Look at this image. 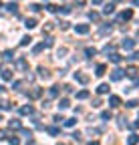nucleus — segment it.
<instances>
[{
	"label": "nucleus",
	"instance_id": "obj_50",
	"mask_svg": "<svg viewBox=\"0 0 139 145\" xmlns=\"http://www.w3.org/2000/svg\"><path fill=\"white\" fill-rule=\"evenodd\" d=\"M133 87H139V77H137V79H133ZM133 87H129V89H133Z\"/></svg>",
	"mask_w": 139,
	"mask_h": 145
},
{
	"label": "nucleus",
	"instance_id": "obj_7",
	"mask_svg": "<svg viewBox=\"0 0 139 145\" xmlns=\"http://www.w3.org/2000/svg\"><path fill=\"white\" fill-rule=\"evenodd\" d=\"M125 75L131 77V79H137L139 77V71H137V67H129V69H125Z\"/></svg>",
	"mask_w": 139,
	"mask_h": 145
},
{
	"label": "nucleus",
	"instance_id": "obj_22",
	"mask_svg": "<svg viewBox=\"0 0 139 145\" xmlns=\"http://www.w3.org/2000/svg\"><path fill=\"white\" fill-rule=\"evenodd\" d=\"M95 54H97V50H95L93 46H87V48H85V57H87V59H91V57H95Z\"/></svg>",
	"mask_w": 139,
	"mask_h": 145
},
{
	"label": "nucleus",
	"instance_id": "obj_41",
	"mask_svg": "<svg viewBox=\"0 0 139 145\" xmlns=\"http://www.w3.org/2000/svg\"><path fill=\"white\" fill-rule=\"evenodd\" d=\"M8 143H10V145H20L18 137H10V139H8Z\"/></svg>",
	"mask_w": 139,
	"mask_h": 145
},
{
	"label": "nucleus",
	"instance_id": "obj_35",
	"mask_svg": "<svg viewBox=\"0 0 139 145\" xmlns=\"http://www.w3.org/2000/svg\"><path fill=\"white\" fill-rule=\"evenodd\" d=\"M30 36H22V39H20V46H26V44H30Z\"/></svg>",
	"mask_w": 139,
	"mask_h": 145
},
{
	"label": "nucleus",
	"instance_id": "obj_27",
	"mask_svg": "<svg viewBox=\"0 0 139 145\" xmlns=\"http://www.w3.org/2000/svg\"><path fill=\"white\" fill-rule=\"evenodd\" d=\"M77 125V117H71V119H65V127H75Z\"/></svg>",
	"mask_w": 139,
	"mask_h": 145
},
{
	"label": "nucleus",
	"instance_id": "obj_46",
	"mask_svg": "<svg viewBox=\"0 0 139 145\" xmlns=\"http://www.w3.org/2000/svg\"><path fill=\"white\" fill-rule=\"evenodd\" d=\"M69 28V22H65V20H61V30H67Z\"/></svg>",
	"mask_w": 139,
	"mask_h": 145
},
{
	"label": "nucleus",
	"instance_id": "obj_20",
	"mask_svg": "<svg viewBox=\"0 0 139 145\" xmlns=\"http://www.w3.org/2000/svg\"><path fill=\"white\" fill-rule=\"evenodd\" d=\"M113 12H115V4H113V2L105 4V8H103V14H113Z\"/></svg>",
	"mask_w": 139,
	"mask_h": 145
},
{
	"label": "nucleus",
	"instance_id": "obj_43",
	"mask_svg": "<svg viewBox=\"0 0 139 145\" xmlns=\"http://www.w3.org/2000/svg\"><path fill=\"white\" fill-rule=\"evenodd\" d=\"M127 59H129V61H139V52H133L131 57H127Z\"/></svg>",
	"mask_w": 139,
	"mask_h": 145
},
{
	"label": "nucleus",
	"instance_id": "obj_38",
	"mask_svg": "<svg viewBox=\"0 0 139 145\" xmlns=\"http://www.w3.org/2000/svg\"><path fill=\"white\" fill-rule=\"evenodd\" d=\"M127 127H129V129H139V121H133V123H127Z\"/></svg>",
	"mask_w": 139,
	"mask_h": 145
},
{
	"label": "nucleus",
	"instance_id": "obj_52",
	"mask_svg": "<svg viewBox=\"0 0 139 145\" xmlns=\"http://www.w3.org/2000/svg\"><path fill=\"white\" fill-rule=\"evenodd\" d=\"M0 139H6V133L4 131H0Z\"/></svg>",
	"mask_w": 139,
	"mask_h": 145
},
{
	"label": "nucleus",
	"instance_id": "obj_1",
	"mask_svg": "<svg viewBox=\"0 0 139 145\" xmlns=\"http://www.w3.org/2000/svg\"><path fill=\"white\" fill-rule=\"evenodd\" d=\"M123 75H125V71L117 67V69H113V71H111V81H115V83H117V81L123 79Z\"/></svg>",
	"mask_w": 139,
	"mask_h": 145
},
{
	"label": "nucleus",
	"instance_id": "obj_2",
	"mask_svg": "<svg viewBox=\"0 0 139 145\" xmlns=\"http://www.w3.org/2000/svg\"><path fill=\"white\" fill-rule=\"evenodd\" d=\"M131 16H133V10H123V12H119L117 22H125V20H129Z\"/></svg>",
	"mask_w": 139,
	"mask_h": 145
},
{
	"label": "nucleus",
	"instance_id": "obj_28",
	"mask_svg": "<svg viewBox=\"0 0 139 145\" xmlns=\"http://www.w3.org/2000/svg\"><path fill=\"white\" fill-rule=\"evenodd\" d=\"M10 107H12V105H10L8 101H4V99H0V109H2V111H8Z\"/></svg>",
	"mask_w": 139,
	"mask_h": 145
},
{
	"label": "nucleus",
	"instance_id": "obj_3",
	"mask_svg": "<svg viewBox=\"0 0 139 145\" xmlns=\"http://www.w3.org/2000/svg\"><path fill=\"white\" fill-rule=\"evenodd\" d=\"M75 81H79L81 85H87V83H89V75H85V72L77 71V72H75Z\"/></svg>",
	"mask_w": 139,
	"mask_h": 145
},
{
	"label": "nucleus",
	"instance_id": "obj_13",
	"mask_svg": "<svg viewBox=\"0 0 139 145\" xmlns=\"http://www.w3.org/2000/svg\"><path fill=\"white\" fill-rule=\"evenodd\" d=\"M0 77H2V81H12V71L10 69H4L2 72H0Z\"/></svg>",
	"mask_w": 139,
	"mask_h": 145
},
{
	"label": "nucleus",
	"instance_id": "obj_51",
	"mask_svg": "<svg viewBox=\"0 0 139 145\" xmlns=\"http://www.w3.org/2000/svg\"><path fill=\"white\" fill-rule=\"evenodd\" d=\"M26 145H34V139H26Z\"/></svg>",
	"mask_w": 139,
	"mask_h": 145
},
{
	"label": "nucleus",
	"instance_id": "obj_18",
	"mask_svg": "<svg viewBox=\"0 0 139 145\" xmlns=\"http://www.w3.org/2000/svg\"><path fill=\"white\" fill-rule=\"evenodd\" d=\"M127 143H129V145H137V143H139V135H137V133H131V135L127 137Z\"/></svg>",
	"mask_w": 139,
	"mask_h": 145
},
{
	"label": "nucleus",
	"instance_id": "obj_24",
	"mask_svg": "<svg viewBox=\"0 0 139 145\" xmlns=\"http://www.w3.org/2000/svg\"><path fill=\"white\" fill-rule=\"evenodd\" d=\"M109 59H111V63H115V65H119L121 61H123V57H121V54H117V52H113Z\"/></svg>",
	"mask_w": 139,
	"mask_h": 145
},
{
	"label": "nucleus",
	"instance_id": "obj_34",
	"mask_svg": "<svg viewBox=\"0 0 139 145\" xmlns=\"http://www.w3.org/2000/svg\"><path fill=\"white\" fill-rule=\"evenodd\" d=\"M89 18H91L93 22H99V18H101V16H99V12H89Z\"/></svg>",
	"mask_w": 139,
	"mask_h": 145
},
{
	"label": "nucleus",
	"instance_id": "obj_21",
	"mask_svg": "<svg viewBox=\"0 0 139 145\" xmlns=\"http://www.w3.org/2000/svg\"><path fill=\"white\" fill-rule=\"evenodd\" d=\"M16 67H18L20 71H26V69H28V63H26V59H18V61H16Z\"/></svg>",
	"mask_w": 139,
	"mask_h": 145
},
{
	"label": "nucleus",
	"instance_id": "obj_45",
	"mask_svg": "<svg viewBox=\"0 0 139 145\" xmlns=\"http://www.w3.org/2000/svg\"><path fill=\"white\" fill-rule=\"evenodd\" d=\"M71 137H73V139H75V141H81V133H79V131H75V133H73V135H71Z\"/></svg>",
	"mask_w": 139,
	"mask_h": 145
},
{
	"label": "nucleus",
	"instance_id": "obj_44",
	"mask_svg": "<svg viewBox=\"0 0 139 145\" xmlns=\"http://www.w3.org/2000/svg\"><path fill=\"white\" fill-rule=\"evenodd\" d=\"M59 10H61V12H63V14H69V12H71V8H69V6H61V8H59Z\"/></svg>",
	"mask_w": 139,
	"mask_h": 145
},
{
	"label": "nucleus",
	"instance_id": "obj_33",
	"mask_svg": "<svg viewBox=\"0 0 139 145\" xmlns=\"http://www.w3.org/2000/svg\"><path fill=\"white\" fill-rule=\"evenodd\" d=\"M53 44H55V39H53V36H46V42H44V48H50Z\"/></svg>",
	"mask_w": 139,
	"mask_h": 145
},
{
	"label": "nucleus",
	"instance_id": "obj_6",
	"mask_svg": "<svg viewBox=\"0 0 139 145\" xmlns=\"http://www.w3.org/2000/svg\"><path fill=\"white\" fill-rule=\"evenodd\" d=\"M18 113H20V115H32V113H34V107H32V105H24V107L18 109Z\"/></svg>",
	"mask_w": 139,
	"mask_h": 145
},
{
	"label": "nucleus",
	"instance_id": "obj_29",
	"mask_svg": "<svg viewBox=\"0 0 139 145\" xmlns=\"http://www.w3.org/2000/svg\"><path fill=\"white\" fill-rule=\"evenodd\" d=\"M42 50H44V42H40V44H37V46L32 48V52H34V54H40Z\"/></svg>",
	"mask_w": 139,
	"mask_h": 145
},
{
	"label": "nucleus",
	"instance_id": "obj_32",
	"mask_svg": "<svg viewBox=\"0 0 139 145\" xmlns=\"http://www.w3.org/2000/svg\"><path fill=\"white\" fill-rule=\"evenodd\" d=\"M44 8H46L48 12H59V6H57V4H44Z\"/></svg>",
	"mask_w": 139,
	"mask_h": 145
},
{
	"label": "nucleus",
	"instance_id": "obj_42",
	"mask_svg": "<svg viewBox=\"0 0 139 145\" xmlns=\"http://www.w3.org/2000/svg\"><path fill=\"white\" fill-rule=\"evenodd\" d=\"M53 121H55V123H61V121L65 123V117H63V115H55V117H53Z\"/></svg>",
	"mask_w": 139,
	"mask_h": 145
},
{
	"label": "nucleus",
	"instance_id": "obj_23",
	"mask_svg": "<svg viewBox=\"0 0 139 145\" xmlns=\"http://www.w3.org/2000/svg\"><path fill=\"white\" fill-rule=\"evenodd\" d=\"M6 10L16 14V12H18V4H16V2H8V4H6Z\"/></svg>",
	"mask_w": 139,
	"mask_h": 145
},
{
	"label": "nucleus",
	"instance_id": "obj_16",
	"mask_svg": "<svg viewBox=\"0 0 139 145\" xmlns=\"http://www.w3.org/2000/svg\"><path fill=\"white\" fill-rule=\"evenodd\" d=\"M105 72H107V65H97V71H95L97 77H103Z\"/></svg>",
	"mask_w": 139,
	"mask_h": 145
},
{
	"label": "nucleus",
	"instance_id": "obj_40",
	"mask_svg": "<svg viewBox=\"0 0 139 145\" xmlns=\"http://www.w3.org/2000/svg\"><path fill=\"white\" fill-rule=\"evenodd\" d=\"M50 135H59V127H48V129H46Z\"/></svg>",
	"mask_w": 139,
	"mask_h": 145
},
{
	"label": "nucleus",
	"instance_id": "obj_37",
	"mask_svg": "<svg viewBox=\"0 0 139 145\" xmlns=\"http://www.w3.org/2000/svg\"><path fill=\"white\" fill-rule=\"evenodd\" d=\"M20 87H22V81H14L12 83V89L14 91H20Z\"/></svg>",
	"mask_w": 139,
	"mask_h": 145
},
{
	"label": "nucleus",
	"instance_id": "obj_5",
	"mask_svg": "<svg viewBox=\"0 0 139 145\" xmlns=\"http://www.w3.org/2000/svg\"><path fill=\"white\" fill-rule=\"evenodd\" d=\"M111 32H113V24H111V22H105V24L101 26V30H99V34H103V36H105V34H111Z\"/></svg>",
	"mask_w": 139,
	"mask_h": 145
},
{
	"label": "nucleus",
	"instance_id": "obj_39",
	"mask_svg": "<svg viewBox=\"0 0 139 145\" xmlns=\"http://www.w3.org/2000/svg\"><path fill=\"white\" fill-rule=\"evenodd\" d=\"M53 30V22H44V28H42V32H50Z\"/></svg>",
	"mask_w": 139,
	"mask_h": 145
},
{
	"label": "nucleus",
	"instance_id": "obj_8",
	"mask_svg": "<svg viewBox=\"0 0 139 145\" xmlns=\"http://www.w3.org/2000/svg\"><path fill=\"white\" fill-rule=\"evenodd\" d=\"M121 46H123L125 50H131V48L135 46V40H133V39H123V42H121Z\"/></svg>",
	"mask_w": 139,
	"mask_h": 145
},
{
	"label": "nucleus",
	"instance_id": "obj_11",
	"mask_svg": "<svg viewBox=\"0 0 139 145\" xmlns=\"http://www.w3.org/2000/svg\"><path fill=\"white\" fill-rule=\"evenodd\" d=\"M59 89H61L59 85H53V87L48 89V97H50V99H55V97H59Z\"/></svg>",
	"mask_w": 139,
	"mask_h": 145
},
{
	"label": "nucleus",
	"instance_id": "obj_4",
	"mask_svg": "<svg viewBox=\"0 0 139 145\" xmlns=\"http://www.w3.org/2000/svg\"><path fill=\"white\" fill-rule=\"evenodd\" d=\"M89 30H91L89 24H75V32L77 34H89Z\"/></svg>",
	"mask_w": 139,
	"mask_h": 145
},
{
	"label": "nucleus",
	"instance_id": "obj_10",
	"mask_svg": "<svg viewBox=\"0 0 139 145\" xmlns=\"http://www.w3.org/2000/svg\"><path fill=\"white\" fill-rule=\"evenodd\" d=\"M69 107H71V101H69L67 97H63V99L59 101V109H61V111H65V109H69Z\"/></svg>",
	"mask_w": 139,
	"mask_h": 145
},
{
	"label": "nucleus",
	"instance_id": "obj_58",
	"mask_svg": "<svg viewBox=\"0 0 139 145\" xmlns=\"http://www.w3.org/2000/svg\"><path fill=\"white\" fill-rule=\"evenodd\" d=\"M0 6H2V4H0Z\"/></svg>",
	"mask_w": 139,
	"mask_h": 145
},
{
	"label": "nucleus",
	"instance_id": "obj_31",
	"mask_svg": "<svg viewBox=\"0 0 139 145\" xmlns=\"http://www.w3.org/2000/svg\"><path fill=\"white\" fill-rule=\"evenodd\" d=\"M137 105H139V101H135V99H131V101H127V103H125V107H127V109H135Z\"/></svg>",
	"mask_w": 139,
	"mask_h": 145
},
{
	"label": "nucleus",
	"instance_id": "obj_15",
	"mask_svg": "<svg viewBox=\"0 0 139 145\" xmlns=\"http://www.w3.org/2000/svg\"><path fill=\"white\" fill-rule=\"evenodd\" d=\"M97 93H99V95H105V93H109V85H107V83H101V85L97 87Z\"/></svg>",
	"mask_w": 139,
	"mask_h": 145
},
{
	"label": "nucleus",
	"instance_id": "obj_17",
	"mask_svg": "<svg viewBox=\"0 0 139 145\" xmlns=\"http://www.w3.org/2000/svg\"><path fill=\"white\" fill-rule=\"evenodd\" d=\"M39 22H37V18H26V20H24V26L30 30V28H34V26H37Z\"/></svg>",
	"mask_w": 139,
	"mask_h": 145
},
{
	"label": "nucleus",
	"instance_id": "obj_54",
	"mask_svg": "<svg viewBox=\"0 0 139 145\" xmlns=\"http://www.w3.org/2000/svg\"><path fill=\"white\" fill-rule=\"evenodd\" d=\"M133 4H135V6H139V0H133Z\"/></svg>",
	"mask_w": 139,
	"mask_h": 145
},
{
	"label": "nucleus",
	"instance_id": "obj_9",
	"mask_svg": "<svg viewBox=\"0 0 139 145\" xmlns=\"http://www.w3.org/2000/svg\"><path fill=\"white\" fill-rule=\"evenodd\" d=\"M42 95V89H39V87H34L32 91H30V93H28V99H39Z\"/></svg>",
	"mask_w": 139,
	"mask_h": 145
},
{
	"label": "nucleus",
	"instance_id": "obj_56",
	"mask_svg": "<svg viewBox=\"0 0 139 145\" xmlns=\"http://www.w3.org/2000/svg\"><path fill=\"white\" fill-rule=\"evenodd\" d=\"M57 145H65V143H57Z\"/></svg>",
	"mask_w": 139,
	"mask_h": 145
},
{
	"label": "nucleus",
	"instance_id": "obj_47",
	"mask_svg": "<svg viewBox=\"0 0 139 145\" xmlns=\"http://www.w3.org/2000/svg\"><path fill=\"white\" fill-rule=\"evenodd\" d=\"M30 8H32V10H34V12H39V10H40V8H42V6H40V4H32V6H30Z\"/></svg>",
	"mask_w": 139,
	"mask_h": 145
},
{
	"label": "nucleus",
	"instance_id": "obj_30",
	"mask_svg": "<svg viewBox=\"0 0 139 145\" xmlns=\"http://www.w3.org/2000/svg\"><path fill=\"white\" fill-rule=\"evenodd\" d=\"M103 52H105V54H109V52H111V54H113V52H115V44H105Z\"/></svg>",
	"mask_w": 139,
	"mask_h": 145
},
{
	"label": "nucleus",
	"instance_id": "obj_53",
	"mask_svg": "<svg viewBox=\"0 0 139 145\" xmlns=\"http://www.w3.org/2000/svg\"><path fill=\"white\" fill-rule=\"evenodd\" d=\"M87 145H99V141H89Z\"/></svg>",
	"mask_w": 139,
	"mask_h": 145
},
{
	"label": "nucleus",
	"instance_id": "obj_12",
	"mask_svg": "<svg viewBox=\"0 0 139 145\" xmlns=\"http://www.w3.org/2000/svg\"><path fill=\"white\" fill-rule=\"evenodd\" d=\"M8 127H10V129H22V123L18 119H10L8 121Z\"/></svg>",
	"mask_w": 139,
	"mask_h": 145
},
{
	"label": "nucleus",
	"instance_id": "obj_55",
	"mask_svg": "<svg viewBox=\"0 0 139 145\" xmlns=\"http://www.w3.org/2000/svg\"><path fill=\"white\" fill-rule=\"evenodd\" d=\"M137 40H139V30H137Z\"/></svg>",
	"mask_w": 139,
	"mask_h": 145
},
{
	"label": "nucleus",
	"instance_id": "obj_26",
	"mask_svg": "<svg viewBox=\"0 0 139 145\" xmlns=\"http://www.w3.org/2000/svg\"><path fill=\"white\" fill-rule=\"evenodd\" d=\"M2 59H4V61H12V59H14V50H4Z\"/></svg>",
	"mask_w": 139,
	"mask_h": 145
},
{
	"label": "nucleus",
	"instance_id": "obj_48",
	"mask_svg": "<svg viewBox=\"0 0 139 145\" xmlns=\"http://www.w3.org/2000/svg\"><path fill=\"white\" fill-rule=\"evenodd\" d=\"M63 89H65V93H71V91H73V87H71V85H65Z\"/></svg>",
	"mask_w": 139,
	"mask_h": 145
},
{
	"label": "nucleus",
	"instance_id": "obj_57",
	"mask_svg": "<svg viewBox=\"0 0 139 145\" xmlns=\"http://www.w3.org/2000/svg\"><path fill=\"white\" fill-rule=\"evenodd\" d=\"M0 121H2V115H0Z\"/></svg>",
	"mask_w": 139,
	"mask_h": 145
},
{
	"label": "nucleus",
	"instance_id": "obj_25",
	"mask_svg": "<svg viewBox=\"0 0 139 145\" xmlns=\"http://www.w3.org/2000/svg\"><path fill=\"white\" fill-rule=\"evenodd\" d=\"M89 95H91L89 91H79V93H77V99H79V101H83V99H89Z\"/></svg>",
	"mask_w": 139,
	"mask_h": 145
},
{
	"label": "nucleus",
	"instance_id": "obj_36",
	"mask_svg": "<svg viewBox=\"0 0 139 145\" xmlns=\"http://www.w3.org/2000/svg\"><path fill=\"white\" fill-rule=\"evenodd\" d=\"M101 119H103V121H109V119H111V111H103V113H101Z\"/></svg>",
	"mask_w": 139,
	"mask_h": 145
},
{
	"label": "nucleus",
	"instance_id": "obj_14",
	"mask_svg": "<svg viewBox=\"0 0 139 145\" xmlns=\"http://www.w3.org/2000/svg\"><path fill=\"white\" fill-rule=\"evenodd\" d=\"M109 105H111V107H119V105H121V97L111 95V97H109Z\"/></svg>",
	"mask_w": 139,
	"mask_h": 145
},
{
	"label": "nucleus",
	"instance_id": "obj_19",
	"mask_svg": "<svg viewBox=\"0 0 139 145\" xmlns=\"http://www.w3.org/2000/svg\"><path fill=\"white\" fill-rule=\"evenodd\" d=\"M37 71H39V77H40V79H48V77H50V75H48V71H46V69H44L42 65H40V67H39Z\"/></svg>",
	"mask_w": 139,
	"mask_h": 145
},
{
	"label": "nucleus",
	"instance_id": "obj_49",
	"mask_svg": "<svg viewBox=\"0 0 139 145\" xmlns=\"http://www.w3.org/2000/svg\"><path fill=\"white\" fill-rule=\"evenodd\" d=\"M101 105H103L101 99H95V101H93V107H101Z\"/></svg>",
	"mask_w": 139,
	"mask_h": 145
}]
</instances>
